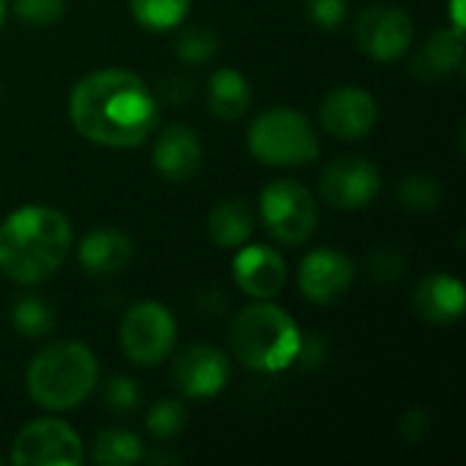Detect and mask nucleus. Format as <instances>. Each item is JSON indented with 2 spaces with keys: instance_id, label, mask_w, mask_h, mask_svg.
<instances>
[{
  "instance_id": "nucleus-14",
  "label": "nucleus",
  "mask_w": 466,
  "mask_h": 466,
  "mask_svg": "<svg viewBox=\"0 0 466 466\" xmlns=\"http://www.w3.org/2000/svg\"><path fill=\"white\" fill-rule=\"evenodd\" d=\"M232 279L254 300H273L287 287V262L270 246H240L232 262Z\"/></svg>"
},
{
  "instance_id": "nucleus-23",
  "label": "nucleus",
  "mask_w": 466,
  "mask_h": 466,
  "mask_svg": "<svg viewBox=\"0 0 466 466\" xmlns=\"http://www.w3.org/2000/svg\"><path fill=\"white\" fill-rule=\"evenodd\" d=\"M131 16L139 27L150 33L175 30L188 16L191 0H128Z\"/></svg>"
},
{
  "instance_id": "nucleus-8",
  "label": "nucleus",
  "mask_w": 466,
  "mask_h": 466,
  "mask_svg": "<svg viewBox=\"0 0 466 466\" xmlns=\"http://www.w3.org/2000/svg\"><path fill=\"white\" fill-rule=\"evenodd\" d=\"M11 461L16 466H79L85 461V445L66 420L38 418L16 434Z\"/></svg>"
},
{
  "instance_id": "nucleus-18",
  "label": "nucleus",
  "mask_w": 466,
  "mask_h": 466,
  "mask_svg": "<svg viewBox=\"0 0 466 466\" xmlns=\"http://www.w3.org/2000/svg\"><path fill=\"white\" fill-rule=\"evenodd\" d=\"M464 66V33L453 27H437L412 60L415 76L426 82L448 79Z\"/></svg>"
},
{
  "instance_id": "nucleus-27",
  "label": "nucleus",
  "mask_w": 466,
  "mask_h": 466,
  "mask_svg": "<svg viewBox=\"0 0 466 466\" xmlns=\"http://www.w3.org/2000/svg\"><path fill=\"white\" fill-rule=\"evenodd\" d=\"M104 404L115 415H131L142 407V388L126 374L112 377L104 385Z\"/></svg>"
},
{
  "instance_id": "nucleus-9",
  "label": "nucleus",
  "mask_w": 466,
  "mask_h": 466,
  "mask_svg": "<svg viewBox=\"0 0 466 466\" xmlns=\"http://www.w3.org/2000/svg\"><path fill=\"white\" fill-rule=\"evenodd\" d=\"M355 44L374 63L401 60L415 44V22L404 8L369 5L355 22Z\"/></svg>"
},
{
  "instance_id": "nucleus-16",
  "label": "nucleus",
  "mask_w": 466,
  "mask_h": 466,
  "mask_svg": "<svg viewBox=\"0 0 466 466\" xmlns=\"http://www.w3.org/2000/svg\"><path fill=\"white\" fill-rule=\"evenodd\" d=\"M412 309L431 325H453L464 317V284L451 273H429L412 289Z\"/></svg>"
},
{
  "instance_id": "nucleus-29",
  "label": "nucleus",
  "mask_w": 466,
  "mask_h": 466,
  "mask_svg": "<svg viewBox=\"0 0 466 466\" xmlns=\"http://www.w3.org/2000/svg\"><path fill=\"white\" fill-rule=\"evenodd\" d=\"M350 11L347 0H306V16L319 30H336L344 25Z\"/></svg>"
},
{
  "instance_id": "nucleus-11",
  "label": "nucleus",
  "mask_w": 466,
  "mask_h": 466,
  "mask_svg": "<svg viewBox=\"0 0 466 466\" xmlns=\"http://www.w3.org/2000/svg\"><path fill=\"white\" fill-rule=\"evenodd\" d=\"M232 377L229 358L213 344H188L172 366L175 388L183 399L208 401L216 399Z\"/></svg>"
},
{
  "instance_id": "nucleus-25",
  "label": "nucleus",
  "mask_w": 466,
  "mask_h": 466,
  "mask_svg": "<svg viewBox=\"0 0 466 466\" xmlns=\"http://www.w3.org/2000/svg\"><path fill=\"white\" fill-rule=\"evenodd\" d=\"M399 202L410 213H431L442 202V186L434 175L426 172L407 175L399 186Z\"/></svg>"
},
{
  "instance_id": "nucleus-1",
  "label": "nucleus",
  "mask_w": 466,
  "mask_h": 466,
  "mask_svg": "<svg viewBox=\"0 0 466 466\" xmlns=\"http://www.w3.org/2000/svg\"><path fill=\"white\" fill-rule=\"evenodd\" d=\"M68 120L93 145L131 150L156 131L158 96L128 68H98L71 87Z\"/></svg>"
},
{
  "instance_id": "nucleus-30",
  "label": "nucleus",
  "mask_w": 466,
  "mask_h": 466,
  "mask_svg": "<svg viewBox=\"0 0 466 466\" xmlns=\"http://www.w3.org/2000/svg\"><path fill=\"white\" fill-rule=\"evenodd\" d=\"M407 270V262L399 251L393 248H377L371 257H369V276L380 284H390L396 279H401Z\"/></svg>"
},
{
  "instance_id": "nucleus-21",
  "label": "nucleus",
  "mask_w": 466,
  "mask_h": 466,
  "mask_svg": "<svg viewBox=\"0 0 466 466\" xmlns=\"http://www.w3.org/2000/svg\"><path fill=\"white\" fill-rule=\"evenodd\" d=\"M87 459L98 466H131L145 459V448L128 429H101L90 442Z\"/></svg>"
},
{
  "instance_id": "nucleus-24",
  "label": "nucleus",
  "mask_w": 466,
  "mask_h": 466,
  "mask_svg": "<svg viewBox=\"0 0 466 466\" xmlns=\"http://www.w3.org/2000/svg\"><path fill=\"white\" fill-rule=\"evenodd\" d=\"M218 52V33L208 25H188L180 27L175 35V55L188 66H202L213 60Z\"/></svg>"
},
{
  "instance_id": "nucleus-34",
  "label": "nucleus",
  "mask_w": 466,
  "mask_h": 466,
  "mask_svg": "<svg viewBox=\"0 0 466 466\" xmlns=\"http://www.w3.org/2000/svg\"><path fill=\"white\" fill-rule=\"evenodd\" d=\"M5 14H8V0H0V27L5 22Z\"/></svg>"
},
{
  "instance_id": "nucleus-17",
  "label": "nucleus",
  "mask_w": 466,
  "mask_h": 466,
  "mask_svg": "<svg viewBox=\"0 0 466 466\" xmlns=\"http://www.w3.org/2000/svg\"><path fill=\"white\" fill-rule=\"evenodd\" d=\"M76 259L87 276H115L123 273L134 259V243L117 227H98L82 238Z\"/></svg>"
},
{
  "instance_id": "nucleus-3",
  "label": "nucleus",
  "mask_w": 466,
  "mask_h": 466,
  "mask_svg": "<svg viewBox=\"0 0 466 466\" xmlns=\"http://www.w3.org/2000/svg\"><path fill=\"white\" fill-rule=\"evenodd\" d=\"M101 377V366L87 344L55 341L44 347L27 366V393L46 412H68L85 404Z\"/></svg>"
},
{
  "instance_id": "nucleus-22",
  "label": "nucleus",
  "mask_w": 466,
  "mask_h": 466,
  "mask_svg": "<svg viewBox=\"0 0 466 466\" xmlns=\"http://www.w3.org/2000/svg\"><path fill=\"white\" fill-rule=\"evenodd\" d=\"M11 325L25 339H44L55 330V309L33 292H25L11 306Z\"/></svg>"
},
{
  "instance_id": "nucleus-20",
  "label": "nucleus",
  "mask_w": 466,
  "mask_h": 466,
  "mask_svg": "<svg viewBox=\"0 0 466 466\" xmlns=\"http://www.w3.org/2000/svg\"><path fill=\"white\" fill-rule=\"evenodd\" d=\"M254 235V213L251 205L240 197L218 202L208 213V238L218 248H240Z\"/></svg>"
},
{
  "instance_id": "nucleus-33",
  "label": "nucleus",
  "mask_w": 466,
  "mask_h": 466,
  "mask_svg": "<svg viewBox=\"0 0 466 466\" xmlns=\"http://www.w3.org/2000/svg\"><path fill=\"white\" fill-rule=\"evenodd\" d=\"M451 16H453V30L464 33V0H451Z\"/></svg>"
},
{
  "instance_id": "nucleus-10",
  "label": "nucleus",
  "mask_w": 466,
  "mask_h": 466,
  "mask_svg": "<svg viewBox=\"0 0 466 466\" xmlns=\"http://www.w3.org/2000/svg\"><path fill=\"white\" fill-rule=\"evenodd\" d=\"M382 188V175L374 161L363 156H341L333 158L319 175L322 199L344 213L369 208Z\"/></svg>"
},
{
  "instance_id": "nucleus-12",
  "label": "nucleus",
  "mask_w": 466,
  "mask_h": 466,
  "mask_svg": "<svg viewBox=\"0 0 466 466\" xmlns=\"http://www.w3.org/2000/svg\"><path fill=\"white\" fill-rule=\"evenodd\" d=\"M377 120H380L377 98L366 87H358V85H344V87L330 90L319 106L322 128L341 142H358L369 137Z\"/></svg>"
},
{
  "instance_id": "nucleus-31",
  "label": "nucleus",
  "mask_w": 466,
  "mask_h": 466,
  "mask_svg": "<svg viewBox=\"0 0 466 466\" xmlns=\"http://www.w3.org/2000/svg\"><path fill=\"white\" fill-rule=\"evenodd\" d=\"M158 96L161 101H169V104H188L194 96V85L183 74H167L164 82L158 85Z\"/></svg>"
},
{
  "instance_id": "nucleus-2",
  "label": "nucleus",
  "mask_w": 466,
  "mask_h": 466,
  "mask_svg": "<svg viewBox=\"0 0 466 466\" xmlns=\"http://www.w3.org/2000/svg\"><path fill=\"white\" fill-rule=\"evenodd\" d=\"M71 246V221L57 208H16L0 224V273L19 287L44 284L66 265Z\"/></svg>"
},
{
  "instance_id": "nucleus-7",
  "label": "nucleus",
  "mask_w": 466,
  "mask_h": 466,
  "mask_svg": "<svg viewBox=\"0 0 466 466\" xmlns=\"http://www.w3.org/2000/svg\"><path fill=\"white\" fill-rule=\"evenodd\" d=\"M177 344L175 314L156 300L134 303L120 322V350L139 369L161 366Z\"/></svg>"
},
{
  "instance_id": "nucleus-6",
  "label": "nucleus",
  "mask_w": 466,
  "mask_h": 466,
  "mask_svg": "<svg viewBox=\"0 0 466 466\" xmlns=\"http://www.w3.org/2000/svg\"><path fill=\"white\" fill-rule=\"evenodd\" d=\"M259 216L268 235L281 246H303L314 238L319 208L314 194L292 177L270 180L259 194Z\"/></svg>"
},
{
  "instance_id": "nucleus-15",
  "label": "nucleus",
  "mask_w": 466,
  "mask_h": 466,
  "mask_svg": "<svg viewBox=\"0 0 466 466\" xmlns=\"http://www.w3.org/2000/svg\"><path fill=\"white\" fill-rule=\"evenodd\" d=\"M153 167L161 177L172 183L194 177L202 167V142L197 131L183 123L161 128L153 145Z\"/></svg>"
},
{
  "instance_id": "nucleus-19",
  "label": "nucleus",
  "mask_w": 466,
  "mask_h": 466,
  "mask_svg": "<svg viewBox=\"0 0 466 466\" xmlns=\"http://www.w3.org/2000/svg\"><path fill=\"white\" fill-rule=\"evenodd\" d=\"M208 106L216 120L235 123L251 109V82L238 68H218L208 79Z\"/></svg>"
},
{
  "instance_id": "nucleus-13",
  "label": "nucleus",
  "mask_w": 466,
  "mask_h": 466,
  "mask_svg": "<svg viewBox=\"0 0 466 466\" xmlns=\"http://www.w3.org/2000/svg\"><path fill=\"white\" fill-rule=\"evenodd\" d=\"M355 281V262L339 248H314L298 268V289L309 303L333 306Z\"/></svg>"
},
{
  "instance_id": "nucleus-28",
  "label": "nucleus",
  "mask_w": 466,
  "mask_h": 466,
  "mask_svg": "<svg viewBox=\"0 0 466 466\" xmlns=\"http://www.w3.org/2000/svg\"><path fill=\"white\" fill-rule=\"evenodd\" d=\"M14 14L27 25H55L66 14V0H14Z\"/></svg>"
},
{
  "instance_id": "nucleus-35",
  "label": "nucleus",
  "mask_w": 466,
  "mask_h": 466,
  "mask_svg": "<svg viewBox=\"0 0 466 466\" xmlns=\"http://www.w3.org/2000/svg\"><path fill=\"white\" fill-rule=\"evenodd\" d=\"M0 464H3V456H0Z\"/></svg>"
},
{
  "instance_id": "nucleus-32",
  "label": "nucleus",
  "mask_w": 466,
  "mask_h": 466,
  "mask_svg": "<svg viewBox=\"0 0 466 466\" xmlns=\"http://www.w3.org/2000/svg\"><path fill=\"white\" fill-rule=\"evenodd\" d=\"M399 431H401V437L407 440V442H423L426 437H429V431H431V418L423 412V410H412V412H407L404 418H401V426H399Z\"/></svg>"
},
{
  "instance_id": "nucleus-26",
  "label": "nucleus",
  "mask_w": 466,
  "mask_h": 466,
  "mask_svg": "<svg viewBox=\"0 0 466 466\" xmlns=\"http://www.w3.org/2000/svg\"><path fill=\"white\" fill-rule=\"evenodd\" d=\"M145 426L150 431L153 440L158 442H167V440H175L183 429H186V410L180 401L175 399H164V401H156L145 418Z\"/></svg>"
},
{
  "instance_id": "nucleus-4",
  "label": "nucleus",
  "mask_w": 466,
  "mask_h": 466,
  "mask_svg": "<svg viewBox=\"0 0 466 466\" xmlns=\"http://www.w3.org/2000/svg\"><path fill=\"white\" fill-rule=\"evenodd\" d=\"M303 333L298 322L276 303L257 300L235 314L229 325L232 355L251 371L276 374L298 363Z\"/></svg>"
},
{
  "instance_id": "nucleus-5",
  "label": "nucleus",
  "mask_w": 466,
  "mask_h": 466,
  "mask_svg": "<svg viewBox=\"0 0 466 466\" xmlns=\"http://www.w3.org/2000/svg\"><path fill=\"white\" fill-rule=\"evenodd\" d=\"M248 153L265 167H306L319 156V137L311 120L292 106H273L259 112L246 134Z\"/></svg>"
}]
</instances>
